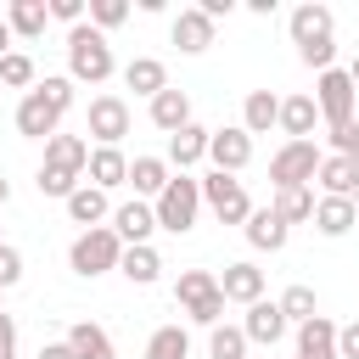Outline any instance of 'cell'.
<instances>
[{"instance_id": "obj_11", "label": "cell", "mask_w": 359, "mask_h": 359, "mask_svg": "<svg viewBox=\"0 0 359 359\" xmlns=\"http://www.w3.org/2000/svg\"><path fill=\"white\" fill-rule=\"evenodd\" d=\"M219 292H224V303H241V309H252V303L264 297V269H258V264H224V275H219Z\"/></svg>"}, {"instance_id": "obj_43", "label": "cell", "mask_w": 359, "mask_h": 359, "mask_svg": "<svg viewBox=\"0 0 359 359\" xmlns=\"http://www.w3.org/2000/svg\"><path fill=\"white\" fill-rule=\"evenodd\" d=\"M337 359H359V320L337 331Z\"/></svg>"}, {"instance_id": "obj_26", "label": "cell", "mask_w": 359, "mask_h": 359, "mask_svg": "<svg viewBox=\"0 0 359 359\" xmlns=\"http://www.w3.org/2000/svg\"><path fill=\"white\" fill-rule=\"evenodd\" d=\"M314 123H320L314 95H286V101H280V129H286V140H309Z\"/></svg>"}, {"instance_id": "obj_49", "label": "cell", "mask_w": 359, "mask_h": 359, "mask_svg": "<svg viewBox=\"0 0 359 359\" xmlns=\"http://www.w3.org/2000/svg\"><path fill=\"white\" fill-rule=\"evenodd\" d=\"M6 247H11V241H6V236H0V252H6Z\"/></svg>"}, {"instance_id": "obj_18", "label": "cell", "mask_w": 359, "mask_h": 359, "mask_svg": "<svg viewBox=\"0 0 359 359\" xmlns=\"http://www.w3.org/2000/svg\"><path fill=\"white\" fill-rule=\"evenodd\" d=\"M84 174H90V185H101V191H112V185H129V157H123V146H95Z\"/></svg>"}, {"instance_id": "obj_37", "label": "cell", "mask_w": 359, "mask_h": 359, "mask_svg": "<svg viewBox=\"0 0 359 359\" xmlns=\"http://www.w3.org/2000/svg\"><path fill=\"white\" fill-rule=\"evenodd\" d=\"M123 17H129V0H90V28L107 34V28H118Z\"/></svg>"}, {"instance_id": "obj_50", "label": "cell", "mask_w": 359, "mask_h": 359, "mask_svg": "<svg viewBox=\"0 0 359 359\" xmlns=\"http://www.w3.org/2000/svg\"><path fill=\"white\" fill-rule=\"evenodd\" d=\"M353 208H359V191H353Z\"/></svg>"}, {"instance_id": "obj_12", "label": "cell", "mask_w": 359, "mask_h": 359, "mask_svg": "<svg viewBox=\"0 0 359 359\" xmlns=\"http://www.w3.org/2000/svg\"><path fill=\"white\" fill-rule=\"evenodd\" d=\"M45 168H62V174H84L90 168V140L84 135H50L45 140Z\"/></svg>"}, {"instance_id": "obj_41", "label": "cell", "mask_w": 359, "mask_h": 359, "mask_svg": "<svg viewBox=\"0 0 359 359\" xmlns=\"http://www.w3.org/2000/svg\"><path fill=\"white\" fill-rule=\"evenodd\" d=\"M50 17L67 22V28H79L84 22V0H50Z\"/></svg>"}, {"instance_id": "obj_19", "label": "cell", "mask_w": 359, "mask_h": 359, "mask_svg": "<svg viewBox=\"0 0 359 359\" xmlns=\"http://www.w3.org/2000/svg\"><path fill=\"white\" fill-rule=\"evenodd\" d=\"M67 219H73V224H84V230H101V219H112V208H107V191L84 180V185L67 196Z\"/></svg>"}, {"instance_id": "obj_10", "label": "cell", "mask_w": 359, "mask_h": 359, "mask_svg": "<svg viewBox=\"0 0 359 359\" xmlns=\"http://www.w3.org/2000/svg\"><path fill=\"white\" fill-rule=\"evenodd\" d=\"M56 123H62V112H56L39 90H28V95L17 101V135H28V140H50Z\"/></svg>"}, {"instance_id": "obj_38", "label": "cell", "mask_w": 359, "mask_h": 359, "mask_svg": "<svg viewBox=\"0 0 359 359\" xmlns=\"http://www.w3.org/2000/svg\"><path fill=\"white\" fill-rule=\"evenodd\" d=\"M34 90H39V95H45V101H50L56 112H67V107H73V79H62V73H50V79H39Z\"/></svg>"}, {"instance_id": "obj_17", "label": "cell", "mask_w": 359, "mask_h": 359, "mask_svg": "<svg viewBox=\"0 0 359 359\" xmlns=\"http://www.w3.org/2000/svg\"><path fill=\"white\" fill-rule=\"evenodd\" d=\"M208 140H213V129H202V123H185L180 135H168V168H191V163H202L208 157Z\"/></svg>"}, {"instance_id": "obj_16", "label": "cell", "mask_w": 359, "mask_h": 359, "mask_svg": "<svg viewBox=\"0 0 359 359\" xmlns=\"http://www.w3.org/2000/svg\"><path fill=\"white\" fill-rule=\"evenodd\" d=\"M280 123V95L275 90H247V101H241V129L247 135H269Z\"/></svg>"}, {"instance_id": "obj_25", "label": "cell", "mask_w": 359, "mask_h": 359, "mask_svg": "<svg viewBox=\"0 0 359 359\" xmlns=\"http://www.w3.org/2000/svg\"><path fill=\"white\" fill-rule=\"evenodd\" d=\"M123 84H129L135 95H146V101H151V95H163V90H168V67H163L157 56H135V62L123 67Z\"/></svg>"}, {"instance_id": "obj_51", "label": "cell", "mask_w": 359, "mask_h": 359, "mask_svg": "<svg viewBox=\"0 0 359 359\" xmlns=\"http://www.w3.org/2000/svg\"><path fill=\"white\" fill-rule=\"evenodd\" d=\"M0 292H6V286H0Z\"/></svg>"}, {"instance_id": "obj_45", "label": "cell", "mask_w": 359, "mask_h": 359, "mask_svg": "<svg viewBox=\"0 0 359 359\" xmlns=\"http://www.w3.org/2000/svg\"><path fill=\"white\" fill-rule=\"evenodd\" d=\"M39 359H73V348H67V337H62V342H45V348H39Z\"/></svg>"}, {"instance_id": "obj_13", "label": "cell", "mask_w": 359, "mask_h": 359, "mask_svg": "<svg viewBox=\"0 0 359 359\" xmlns=\"http://www.w3.org/2000/svg\"><path fill=\"white\" fill-rule=\"evenodd\" d=\"M241 331H247V342H264V348H275V342L286 337V314H280V303H269V297H258V303L247 309V320H241Z\"/></svg>"}, {"instance_id": "obj_4", "label": "cell", "mask_w": 359, "mask_h": 359, "mask_svg": "<svg viewBox=\"0 0 359 359\" xmlns=\"http://www.w3.org/2000/svg\"><path fill=\"white\" fill-rule=\"evenodd\" d=\"M353 101H359V90H353L348 67H331V73H320V84H314V107H320V123H325L331 135L353 123Z\"/></svg>"}, {"instance_id": "obj_39", "label": "cell", "mask_w": 359, "mask_h": 359, "mask_svg": "<svg viewBox=\"0 0 359 359\" xmlns=\"http://www.w3.org/2000/svg\"><path fill=\"white\" fill-rule=\"evenodd\" d=\"M79 185H84V180H73V174H62V168H45V163H39V191H45V196H62V202H67Z\"/></svg>"}, {"instance_id": "obj_42", "label": "cell", "mask_w": 359, "mask_h": 359, "mask_svg": "<svg viewBox=\"0 0 359 359\" xmlns=\"http://www.w3.org/2000/svg\"><path fill=\"white\" fill-rule=\"evenodd\" d=\"M17 280H22V252L6 247V252H0V286H17Z\"/></svg>"}, {"instance_id": "obj_31", "label": "cell", "mask_w": 359, "mask_h": 359, "mask_svg": "<svg viewBox=\"0 0 359 359\" xmlns=\"http://www.w3.org/2000/svg\"><path fill=\"white\" fill-rule=\"evenodd\" d=\"M118 275H123V280H135V286H151V280L163 275V258H157V247H123V264H118Z\"/></svg>"}, {"instance_id": "obj_14", "label": "cell", "mask_w": 359, "mask_h": 359, "mask_svg": "<svg viewBox=\"0 0 359 359\" xmlns=\"http://www.w3.org/2000/svg\"><path fill=\"white\" fill-rule=\"evenodd\" d=\"M331 6H320V0H309V6H297L292 11V45L303 50V45H320V39H331Z\"/></svg>"}, {"instance_id": "obj_30", "label": "cell", "mask_w": 359, "mask_h": 359, "mask_svg": "<svg viewBox=\"0 0 359 359\" xmlns=\"http://www.w3.org/2000/svg\"><path fill=\"white\" fill-rule=\"evenodd\" d=\"M314 180H320V191H325V196H353V191H359V168H353L348 157H337V151L320 163V174H314Z\"/></svg>"}, {"instance_id": "obj_3", "label": "cell", "mask_w": 359, "mask_h": 359, "mask_svg": "<svg viewBox=\"0 0 359 359\" xmlns=\"http://www.w3.org/2000/svg\"><path fill=\"white\" fill-rule=\"evenodd\" d=\"M151 208H157V230H168V236H185V230L196 224V213H202V180H191V174H174V180H168V191H163Z\"/></svg>"}, {"instance_id": "obj_7", "label": "cell", "mask_w": 359, "mask_h": 359, "mask_svg": "<svg viewBox=\"0 0 359 359\" xmlns=\"http://www.w3.org/2000/svg\"><path fill=\"white\" fill-rule=\"evenodd\" d=\"M129 135V101L123 95H95L90 101V140L95 146H118Z\"/></svg>"}, {"instance_id": "obj_6", "label": "cell", "mask_w": 359, "mask_h": 359, "mask_svg": "<svg viewBox=\"0 0 359 359\" xmlns=\"http://www.w3.org/2000/svg\"><path fill=\"white\" fill-rule=\"evenodd\" d=\"M202 202L213 208V219L219 224H247L252 219V202H247V185L236 180V174H202Z\"/></svg>"}, {"instance_id": "obj_23", "label": "cell", "mask_w": 359, "mask_h": 359, "mask_svg": "<svg viewBox=\"0 0 359 359\" xmlns=\"http://www.w3.org/2000/svg\"><path fill=\"white\" fill-rule=\"evenodd\" d=\"M151 123L163 129V135H180L185 123H191V95L185 90H163V95H151Z\"/></svg>"}, {"instance_id": "obj_1", "label": "cell", "mask_w": 359, "mask_h": 359, "mask_svg": "<svg viewBox=\"0 0 359 359\" xmlns=\"http://www.w3.org/2000/svg\"><path fill=\"white\" fill-rule=\"evenodd\" d=\"M112 73H118V62H112L107 34L90 28V22L67 28V79H73V84H107Z\"/></svg>"}, {"instance_id": "obj_48", "label": "cell", "mask_w": 359, "mask_h": 359, "mask_svg": "<svg viewBox=\"0 0 359 359\" xmlns=\"http://www.w3.org/2000/svg\"><path fill=\"white\" fill-rule=\"evenodd\" d=\"M348 79H353V90H359V56H353V67H348Z\"/></svg>"}, {"instance_id": "obj_44", "label": "cell", "mask_w": 359, "mask_h": 359, "mask_svg": "<svg viewBox=\"0 0 359 359\" xmlns=\"http://www.w3.org/2000/svg\"><path fill=\"white\" fill-rule=\"evenodd\" d=\"M0 359H17V320L0 309Z\"/></svg>"}, {"instance_id": "obj_28", "label": "cell", "mask_w": 359, "mask_h": 359, "mask_svg": "<svg viewBox=\"0 0 359 359\" xmlns=\"http://www.w3.org/2000/svg\"><path fill=\"white\" fill-rule=\"evenodd\" d=\"M67 348H73V359H118V353H112V337H107L95 320L67 325Z\"/></svg>"}, {"instance_id": "obj_29", "label": "cell", "mask_w": 359, "mask_h": 359, "mask_svg": "<svg viewBox=\"0 0 359 359\" xmlns=\"http://www.w3.org/2000/svg\"><path fill=\"white\" fill-rule=\"evenodd\" d=\"M6 22H11L17 39H39L45 22H50V6H45V0H11V6H6Z\"/></svg>"}, {"instance_id": "obj_5", "label": "cell", "mask_w": 359, "mask_h": 359, "mask_svg": "<svg viewBox=\"0 0 359 359\" xmlns=\"http://www.w3.org/2000/svg\"><path fill=\"white\" fill-rule=\"evenodd\" d=\"M320 163H325V151H320L314 140H286V146L269 157V185H275V191H286V185H314Z\"/></svg>"}, {"instance_id": "obj_22", "label": "cell", "mask_w": 359, "mask_h": 359, "mask_svg": "<svg viewBox=\"0 0 359 359\" xmlns=\"http://www.w3.org/2000/svg\"><path fill=\"white\" fill-rule=\"evenodd\" d=\"M174 45H180L185 56H202V50L213 45V22H208L196 6H185V11L174 17Z\"/></svg>"}, {"instance_id": "obj_34", "label": "cell", "mask_w": 359, "mask_h": 359, "mask_svg": "<svg viewBox=\"0 0 359 359\" xmlns=\"http://www.w3.org/2000/svg\"><path fill=\"white\" fill-rule=\"evenodd\" d=\"M280 314H286V325H309L314 314H320V303H314V286H286L280 297Z\"/></svg>"}, {"instance_id": "obj_33", "label": "cell", "mask_w": 359, "mask_h": 359, "mask_svg": "<svg viewBox=\"0 0 359 359\" xmlns=\"http://www.w3.org/2000/svg\"><path fill=\"white\" fill-rule=\"evenodd\" d=\"M208 292H219V275H213V269H185V275L174 280V303H180V309L202 303Z\"/></svg>"}, {"instance_id": "obj_15", "label": "cell", "mask_w": 359, "mask_h": 359, "mask_svg": "<svg viewBox=\"0 0 359 359\" xmlns=\"http://www.w3.org/2000/svg\"><path fill=\"white\" fill-rule=\"evenodd\" d=\"M168 180H174L168 157H135V163H129V185H135L140 202H157V196L168 191Z\"/></svg>"}, {"instance_id": "obj_9", "label": "cell", "mask_w": 359, "mask_h": 359, "mask_svg": "<svg viewBox=\"0 0 359 359\" xmlns=\"http://www.w3.org/2000/svg\"><path fill=\"white\" fill-rule=\"evenodd\" d=\"M112 230H118V241H123V247H151V230H157V208L135 196V202L112 208Z\"/></svg>"}, {"instance_id": "obj_35", "label": "cell", "mask_w": 359, "mask_h": 359, "mask_svg": "<svg viewBox=\"0 0 359 359\" xmlns=\"http://www.w3.org/2000/svg\"><path fill=\"white\" fill-rule=\"evenodd\" d=\"M208 353L213 359H247V331L241 325H213L208 331Z\"/></svg>"}, {"instance_id": "obj_47", "label": "cell", "mask_w": 359, "mask_h": 359, "mask_svg": "<svg viewBox=\"0 0 359 359\" xmlns=\"http://www.w3.org/2000/svg\"><path fill=\"white\" fill-rule=\"evenodd\" d=\"M6 202H11V185H6V180H0V208H6Z\"/></svg>"}, {"instance_id": "obj_24", "label": "cell", "mask_w": 359, "mask_h": 359, "mask_svg": "<svg viewBox=\"0 0 359 359\" xmlns=\"http://www.w3.org/2000/svg\"><path fill=\"white\" fill-rule=\"evenodd\" d=\"M241 230H247V241H252L258 252H280V247H286V236H292V224H280V219H275V208H252V219H247Z\"/></svg>"}, {"instance_id": "obj_46", "label": "cell", "mask_w": 359, "mask_h": 359, "mask_svg": "<svg viewBox=\"0 0 359 359\" xmlns=\"http://www.w3.org/2000/svg\"><path fill=\"white\" fill-rule=\"evenodd\" d=\"M11 39H17V34H11V22L0 17V56H11Z\"/></svg>"}, {"instance_id": "obj_32", "label": "cell", "mask_w": 359, "mask_h": 359, "mask_svg": "<svg viewBox=\"0 0 359 359\" xmlns=\"http://www.w3.org/2000/svg\"><path fill=\"white\" fill-rule=\"evenodd\" d=\"M146 359H191L185 325H157V331L146 337Z\"/></svg>"}, {"instance_id": "obj_20", "label": "cell", "mask_w": 359, "mask_h": 359, "mask_svg": "<svg viewBox=\"0 0 359 359\" xmlns=\"http://www.w3.org/2000/svg\"><path fill=\"white\" fill-rule=\"evenodd\" d=\"M353 224H359L353 196H320V202H314V230H320V236H348Z\"/></svg>"}, {"instance_id": "obj_27", "label": "cell", "mask_w": 359, "mask_h": 359, "mask_svg": "<svg viewBox=\"0 0 359 359\" xmlns=\"http://www.w3.org/2000/svg\"><path fill=\"white\" fill-rule=\"evenodd\" d=\"M314 202H320V196H314V185H286V191H275V202H269V208H275V219H280V224H309V219H314Z\"/></svg>"}, {"instance_id": "obj_21", "label": "cell", "mask_w": 359, "mask_h": 359, "mask_svg": "<svg viewBox=\"0 0 359 359\" xmlns=\"http://www.w3.org/2000/svg\"><path fill=\"white\" fill-rule=\"evenodd\" d=\"M337 331L325 314H314L309 325H297V359H337Z\"/></svg>"}, {"instance_id": "obj_2", "label": "cell", "mask_w": 359, "mask_h": 359, "mask_svg": "<svg viewBox=\"0 0 359 359\" xmlns=\"http://www.w3.org/2000/svg\"><path fill=\"white\" fill-rule=\"evenodd\" d=\"M67 264H73V275H84V280L118 269V264H123V241H118V230H112V224H101V230H79L73 247H67Z\"/></svg>"}, {"instance_id": "obj_8", "label": "cell", "mask_w": 359, "mask_h": 359, "mask_svg": "<svg viewBox=\"0 0 359 359\" xmlns=\"http://www.w3.org/2000/svg\"><path fill=\"white\" fill-rule=\"evenodd\" d=\"M208 157H213V168H219V174H241V168L252 163V135H247L241 123H224V129H213Z\"/></svg>"}, {"instance_id": "obj_40", "label": "cell", "mask_w": 359, "mask_h": 359, "mask_svg": "<svg viewBox=\"0 0 359 359\" xmlns=\"http://www.w3.org/2000/svg\"><path fill=\"white\" fill-rule=\"evenodd\" d=\"M331 146H337V157H348V163L359 168V118H353L348 129H337V135H331Z\"/></svg>"}, {"instance_id": "obj_36", "label": "cell", "mask_w": 359, "mask_h": 359, "mask_svg": "<svg viewBox=\"0 0 359 359\" xmlns=\"http://www.w3.org/2000/svg\"><path fill=\"white\" fill-rule=\"evenodd\" d=\"M0 84H6V90H28V84H39V79H34V56H28V50L0 56Z\"/></svg>"}]
</instances>
